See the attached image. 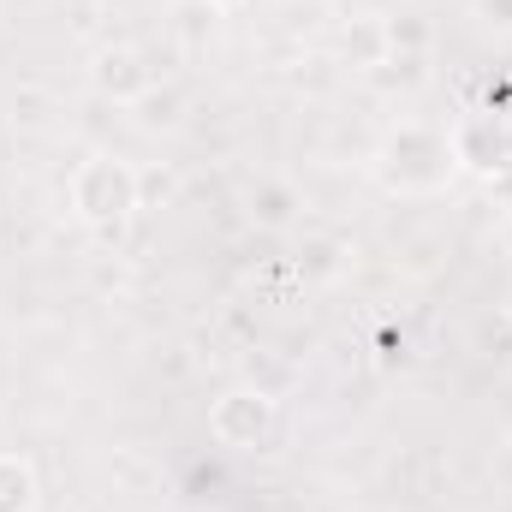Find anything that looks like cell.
Returning a JSON list of instances; mask_svg holds the SVG:
<instances>
[{
	"instance_id": "6da1fadb",
	"label": "cell",
	"mask_w": 512,
	"mask_h": 512,
	"mask_svg": "<svg viewBox=\"0 0 512 512\" xmlns=\"http://www.w3.org/2000/svg\"><path fill=\"white\" fill-rule=\"evenodd\" d=\"M30 507V471L0 459V512H24Z\"/></svg>"
}]
</instances>
